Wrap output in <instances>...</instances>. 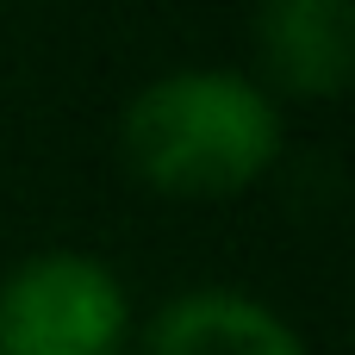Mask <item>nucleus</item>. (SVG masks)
I'll return each instance as SVG.
<instances>
[{
	"mask_svg": "<svg viewBox=\"0 0 355 355\" xmlns=\"http://www.w3.org/2000/svg\"><path fill=\"white\" fill-rule=\"evenodd\" d=\"M119 150L156 193L231 200L281 156V112L237 69H175L131 94Z\"/></svg>",
	"mask_w": 355,
	"mask_h": 355,
	"instance_id": "nucleus-1",
	"label": "nucleus"
},
{
	"mask_svg": "<svg viewBox=\"0 0 355 355\" xmlns=\"http://www.w3.org/2000/svg\"><path fill=\"white\" fill-rule=\"evenodd\" d=\"M131 337L125 281L81 250H37L0 281V355H119Z\"/></svg>",
	"mask_w": 355,
	"mask_h": 355,
	"instance_id": "nucleus-2",
	"label": "nucleus"
},
{
	"mask_svg": "<svg viewBox=\"0 0 355 355\" xmlns=\"http://www.w3.org/2000/svg\"><path fill=\"white\" fill-rule=\"evenodd\" d=\"M256 50L275 87L300 100H331L343 94L355 69V6L349 0H262Z\"/></svg>",
	"mask_w": 355,
	"mask_h": 355,
	"instance_id": "nucleus-3",
	"label": "nucleus"
},
{
	"mask_svg": "<svg viewBox=\"0 0 355 355\" xmlns=\"http://www.w3.org/2000/svg\"><path fill=\"white\" fill-rule=\"evenodd\" d=\"M137 355H312V349L275 306H262L237 287H187L156 312Z\"/></svg>",
	"mask_w": 355,
	"mask_h": 355,
	"instance_id": "nucleus-4",
	"label": "nucleus"
}]
</instances>
